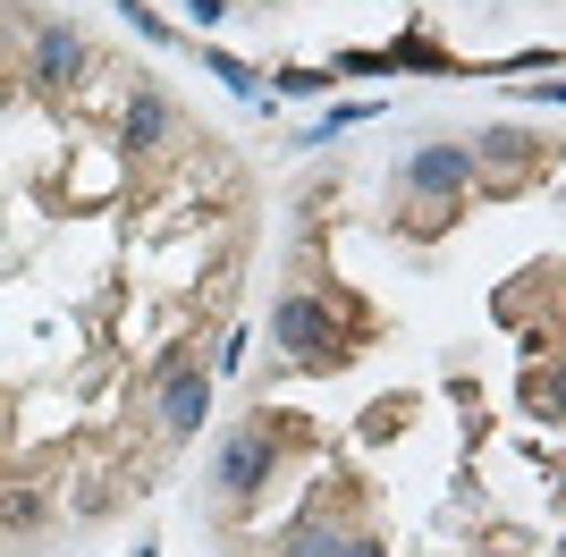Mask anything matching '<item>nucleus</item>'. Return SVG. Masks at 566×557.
Masks as SVG:
<instances>
[{
	"label": "nucleus",
	"instance_id": "nucleus-1",
	"mask_svg": "<svg viewBox=\"0 0 566 557\" xmlns=\"http://www.w3.org/2000/svg\"><path fill=\"white\" fill-rule=\"evenodd\" d=\"M271 347H280V364H296V371H338V364H355L347 304H338L331 287H287V296L271 304Z\"/></svg>",
	"mask_w": 566,
	"mask_h": 557
},
{
	"label": "nucleus",
	"instance_id": "nucleus-2",
	"mask_svg": "<svg viewBox=\"0 0 566 557\" xmlns=\"http://www.w3.org/2000/svg\"><path fill=\"white\" fill-rule=\"evenodd\" d=\"M280 448H287V431L271 414H254V422H237L229 440L212 448V507L220 515H245L271 490V473H280Z\"/></svg>",
	"mask_w": 566,
	"mask_h": 557
},
{
	"label": "nucleus",
	"instance_id": "nucleus-3",
	"mask_svg": "<svg viewBox=\"0 0 566 557\" xmlns=\"http://www.w3.org/2000/svg\"><path fill=\"white\" fill-rule=\"evenodd\" d=\"M398 195H406L415 211H423V229H431V220H449V211L473 195V153H465L457 136L415 144V153L398 161Z\"/></svg>",
	"mask_w": 566,
	"mask_h": 557
},
{
	"label": "nucleus",
	"instance_id": "nucleus-4",
	"mask_svg": "<svg viewBox=\"0 0 566 557\" xmlns=\"http://www.w3.org/2000/svg\"><path fill=\"white\" fill-rule=\"evenodd\" d=\"M465 153H473V178H491V186H524V178L549 169V136H533V127H516V118L482 127Z\"/></svg>",
	"mask_w": 566,
	"mask_h": 557
},
{
	"label": "nucleus",
	"instance_id": "nucleus-5",
	"mask_svg": "<svg viewBox=\"0 0 566 557\" xmlns=\"http://www.w3.org/2000/svg\"><path fill=\"white\" fill-rule=\"evenodd\" d=\"M178 136H187V111H178L153 76H136V85H127V111H118V153H127V161H153V153L178 144Z\"/></svg>",
	"mask_w": 566,
	"mask_h": 557
},
{
	"label": "nucleus",
	"instance_id": "nucleus-6",
	"mask_svg": "<svg viewBox=\"0 0 566 557\" xmlns=\"http://www.w3.org/2000/svg\"><path fill=\"white\" fill-rule=\"evenodd\" d=\"M203 422H212V371L169 364V371H161V389H153V431H161L169 448H187Z\"/></svg>",
	"mask_w": 566,
	"mask_h": 557
},
{
	"label": "nucleus",
	"instance_id": "nucleus-7",
	"mask_svg": "<svg viewBox=\"0 0 566 557\" xmlns=\"http://www.w3.org/2000/svg\"><path fill=\"white\" fill-rule=\"evenodd\" d=\"M25 69H34V85H43V93H76L85 76H94V51H85V34H76V25H43Z\"/></svg>",
	"mask_w": 566,
	"mask_h": 557
},
{
	"label": "nucleus",
	"instance_id": "nucleus-8",
	"mask_svg": "<svg viewBox=\"0 0 566 557\" xmlns=\"http://www.w3.org/2000/svg\"><path fill=\"white\" fill-rule=\"evenodd\" d=\"M43 524H51V490L43 482L0 490V540H25V533H43Z\"/></svg>",
	"mask_w": 566,
	"mask_h": 557
},
{
	"label": "nucleus",
	"instance_id": "nucleus-9",
	"mask_svg": "<svg viewBox=\"0 0 566 557\" xmlns=\"http://www.w3.org/2000/svg\"><path fill=\"white\" fill-rule=\"evenodd\" d=\"M280 557H338V533L322 524V515H305V524L287 533V549H280Z\"/></svg>",
	"mask_w": 566,
	"mask_h": 557
},
{
	"label": "nucleus",
	"instance_id": "nucleus-10",
	"mask_svg": "<svg viewBox=\"0 0 566 557\" xmlns=\"http://www.w3.org/2000/svg\"><path fill=\"white\" fill-rule=\"evenodd\" d=\"M203 69H212L229 93H245V102H254V69H245V60H229V51H203Z\"/></svg>",
	"mask_w": 566,
	"mask_h": 557
},
{
	"label": "nucleus",
	"instance_id": "nucleus-11",
	"mask_svg": "<svg viewBox=\"0 0 566 557\" xmlns=\"http://www.w3.org/2000/svg\"><path fill=\"white\" fill-rule=\"evenodd\" d=\"M118 9H127V25H136L144 43H169V25H161V18H153V9H136V0H118Z\"/></svg>",
	"mask_w": 566,
	"mask_h": 557
},
{
	"label": "nucleus",
	"instance_id": "nucleus-12",
	"mask_svg": "<svg viewBox=\"0 0 566 557\" xmlns=\"http://www.w3.org/2000/svg\"><path fill=\"white\" fill-rule=\"evenodd\" d=\"M533 414L558 422V371H542V380H533Z\"/></svg>",
	"mask_w": 566,
	"mask_h": 557
},
{
	"label": "nucleus",
	"instance_id": "nucleus-13",
	"mask_svg": "<svg viewBox=\"0 0 566 557\" xmlns=\"http://www.w3.org/2000/svg\"><path fill=\"white\" fill-rule=\"evenodd\" d=\"M338 557H389V540H380V533H347V540H338Z\"/></svg>",
	"mask_w": 566,
	"mask_h": 557
},
{
	"label": "nucleus",
	"instance_id": "nucleus-14",
	"mask_svg": "<svg viewBox=\"0 0 566 557\" xmlns=\"http://www.w3.org/2000/svg\"><path fill=\"white\" fill-rule=\"evenodd\" d=\"M187 18L195 25H220V18H229V0H187Z\"/></svg>",
	"mask_w": 566,
	"mask_h": 557
}]
</instances>
